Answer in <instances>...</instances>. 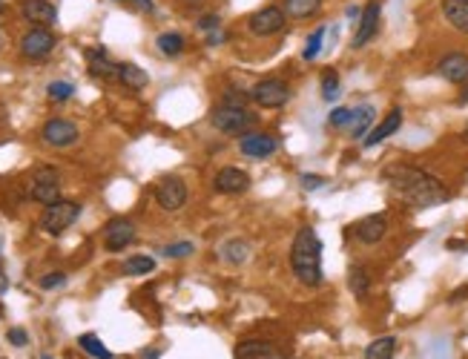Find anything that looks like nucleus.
Masks as SVG:
<instances>
[{"instance_id": "1", "label": "nucleus", "mask_w": 468, "mask_h": 359, "mask_svg": "<svg viewBox=\"0 0 468 359\" xmlns=\"http://www.w3.org/2000/svg\"><path fill=\"white\" fill-rule=\"evenodd\" d=\"M382 182L388 184V190L405 201L414 210H428V207H440L451 199L448 187L440 182L437 175H431L428 170L414 167V164H391L382 170Z\"/></svg>"}, {"instance_id": "2", "label": "nucleus", "mask_w": 468, "mask_h": 359, "mask_svg": "<svg viewBox=\"0 0 468 359\" xmlns=\"http://www.w3.org/2000/svg\"><path fill=\"white\" fill-rule=\"evenodd\" d=\"M290 271L305 288H319L325 279L322 271V239L313 228H302L290 245Z\"/></svg>"}, {"instance_id": "3", "label": "nucleus", "mask_w": 468, "mask_h": 359, "mask_svg": "<svg viewBox=\"0 0 468 359\" xmlns=\"http://www.w3.org/2000/svg\"><path fill=\"white\" fill-rule=\"evenodd\" d=\"M210 121L219 132H224V136H244V132H250L256 126V115L247 107H227V104L212 110Z\"/></svg>"}, {"instance_id": "4", "label": "nucleus", "mask_w": 468, "mask_h": 359, "mask_svg": "<svg viewBox=\"0 0 468 359\" xmlns=\"http://www.w3.org/2000/svg\"><path fill=\"white\" fill-rule=\"evenodd\" d=\"M78 216H80V204L78 201L58 199V201L47 204L44 216H40V228H44V233H49V236H61L64 230H69L72 224L78 221Z\"/></svg>"}, {"instance_id": "5", "label": "nucleus", "mask_w": 468, "mask_h": 359, "mask_svg": "<svg viewBox=\"0 0 468 359\" xmlns=\"http://www.w3.org/2000/svg\"><path fill=\"white\" fill-rule=\"evenodd\" d=\"M287 26V15L282 6H262L247 18V29L256 37H273Z\"/></svg>"}, {"instance_id": "6", "label": "nucleus", "mask_w": 468, "mask_h": 359, "mask_svg": "<svg viewBox=\"0 0 468 359\" xmlns=\"http://www.w3.org/2000/svg\"><path fill=\"white\" fill-rule=\"evenodd\" d=\"M250 98L256 101L262 110H279L290 101V86L279 78H265L250 89Z\"/></svg>"}, {"instance_id": "7", "label": "nucleus", "mask_w": 468, "mask_h": 359, "mask_svg": "<svg viewBox=\"0 0 468 359\" xmlns=\"http://www.w3.org/2000/svg\"><path fill=\"white\" fill-rule=\"evenodd\" d=\"M55 32L47 29V26H35L29 29L23 37H20V55L29 58V61H40V58H47L52 49H55Z\"/></svg>"}, {"instance_id": "8", "label": "nucleus", "mask_w": 468, "mask_h": 359, "mask_svg": "<svg viewBox=\"0 0 468 359\" xmlns=\"http://www.w3.org/2000/svg\"><path fill=\"white\" fill-rule=\"evenodd\" d=\"M29 196L40 204H52L61 199V178L52 167H37L32 172V184H29Z\"/></svg>"}, {"instance_id": "9", "label": "nucleus", "mask_w": 468, "mask_h": 359, "mask_svg": "<svg viewBox=\"0 0 468 359\" xmlns=\"http://www.w3.org/2000/svg\"><path fill=\"white\" fill-rule=\"evenodd\" d=\"M155 201L161 210L176 213L187 204V184L181 182L179 175H164L161 182L155 184Z\"/></svg>"}, {"instance_id": "10", "label": "nucleus", "mask_w": 468, "mask_h": 359, "mask_svg": "<svg viewBox=\"0 0 468 359\" xmlns=\"http://www.w3.org/2000/svg\"><path fill=\"white\" fill-rule=\"evenodd\" d=\"M379 23H382V6H379V0H371V4L362 9V15H359V26L354 32L351 47L354 49L368 47V43L376 37V32H379Z\"/></svg>"}, {"instance_id": "11", "label": "nucleus", "mask_w": 468, "mask_h": 359, "mask_svg": "<svg viewBox=\"0 0 468 359\" xmlns=\"http://www.w3.org/2000/svg\"><path fill=\"white\" fill-rule=\"evenodd\" d=\"M136 242V224L130 218H109L107 221V228H104V245L107 250H124V247H130Z\"/></svg>"}, {"instance_id": "12", "label": "nucleus", "mask_w": 468, "mask_h": 359, "mask_svg": "<svg viewBox=\"0 0 468 359\" xmlns=\"http://www.w3.org/2000/svg\"><path fill=\"white\" fill-rule=\"evenodd\" d=\"M40 139L49 147H69L78 141V126L66 118H52L44 124V129H40Z\"/></svg>"}, {"instance_id": "13", "label": "nucleus", "mask_w": 468, "mask_h": 359, "mask_svg": "<svg viewBox=\"0 0 468 359\" xmlns=\"http://www.w3.org/2000/svg\"><path fill=\"white\" fill-rule=\"evenodd\" d=\"M239 150L247 158H268L279 150V141L273 136H268V132H244L239 141Z\"/></svg>"}, {"instance_id": "14", "label": "nucleus", "mask_w": 468, "mask_h": 359, "mask_svg": "<svg viewBox=\"0 0 468 359\" xmlns=\"http://www.w3.org/2000/svg\"><path fill=\"white\" fill-rule=\"evenodd\" d=\"M385 233H388V216L385 213H371L354 228V236L362 245H376V242L385 239Z\"/></svg>"}, {"instance_id": "15", "label": "nucleus", "mask_w": 468, "mask_h": 359, "mask_svg": "<svg viewBox=\"0 0 468 359\" xmlns=\"http://www.w3.org/2000/svg\"><path fill=\"white\" fill-rule=\"evenodd\" d=\"M212 184H216V190L224 196H239L250 187V175L239 167H222L216 172V178H212Z\"/></svg>"}, {"instance_id": "16", "label": "nucleus", "mask_w": 468, "mask_h": 359, "mask_svg": "<svg viewBox=\"0 0 468 359\" xmlns=\"http://www.w3.org/2000/svg\"><path fill=\"white\" fill-rule=\"evenodd\" d=\"M437 75L448 83H465L468 81V55L465 52H448L437 64Z\"/></svg>"}, {"instance_id": "17", "label": "nucleus", "mask_w": 468, "mask_h": 359, "mask_svg": "<svg viewBox=\"0 0 468 359\" xmlns=\"http://www.w3.org/2000/svg\"><path fill=\"white\" fill-rule=\"evenodd\" d=\"M20 15L35 23V26H52L58 20V9L49 4V0H20Z\"/></svg>"}, {"instance_id": "18", "label": "nucleus", "mask_w": 468, "mask_h": 359, "mask_svg": "<svg viewBox=\"0 0 468 359\" xmlns=\"http://www.w3.org/2000/svg\"><path fill=\"white\" fill-rule=\"evenodd\" d=\"M400 126H402V110H400V107H394V110H391L385 118H382V121H379V124H376V126L368 132V139H365L362 144L371 150V147L382 144L385 139H391V136H394V132H397Z\"/></svg>"}, {"instance_id": "19", "label": "nucleus", "mask_w": 468, "mask_h": 359, "mask_svg": "<svg viewBox=\"0 0 468 359\" xmlns=\"http://www.w3.org/2000/svg\"><path fill=\"white\" fill-rule=\"evenodd\" d=\"M236 359H279V353L265 339H241L236 345Z\"/></svg>"}, {"instance_id": "20", "label": "nucleus", "mask_w": 468, "mask_h": 359, "mask_svg": "<svg viewBox=\"0 0 468 359\" xmlns=\"http://www.w3.org/2000/svg\"><path fill=\"white\" fill-rule=\"evenodd\" d=\"M443 18L451 29L468 35V0H443Z\"/></svg>"}, {"instance_id": "21", "label": "nucleus", "mask_w": 468, "mask_h": 359, "mask_svg": "<svg viewBox=\"0 0 468 359\" xmlns=\"http://www.w3.org/2000/svg\"><path fill=\"white\" fill-rule=\"evenodd\" d=\"M87 61H90V72L95 75V78H118V64H112L109 61V55H107V49H101V47H95V49H87Z\"/></svg>"}, {"instance_id": "22", "label": "nucleus", "mask_w": 468, "mask_h": 359, "mask_svg": "<svg viewBox=\"0 0 468 359\" xmlns=\"http://www.w3.org/2000/svg\"><path fill=\"white\" fill-rule=\"evenodd\" d=\"M282 9L290 20H305V18H313L322 9V0H284Z\"/></svg>"}, {"instance_id": "23", "label": "nucleus", "mask_w": 468, "mask_h": 359, "mask_svg": "<svg viewBox=\"0 0 468 359\" xmlns=\"http://www.w3.org/2000/svg\"><path fill=\"white\" fill-rule=\"evenodd\" d=\"M118 81L130 89H144L150 83V75L138 64H118Z\"/></svg>"}, {"instance_id": "24", "label": "nucleus", "mask_w": 468, "mask_h": 359, "mask_svg": "<svg viewBox=\"0 0 468 359\" xmlns=\"http://www.w3.org/2000/svg\"><path fill=\"white\" fill-rule=\"evenodd\" d=\"M373 118H376V110H373L371 104L356 107V110H354V121H351V136H354V139L368 136V129H371Z\"/></svg>"}, {"instance_id": "25", "label": "nucleus", "mask_w": 468, "mask_h": 359, "mask_svg": "<svg viewBox=\"0 0 468 359\" xmlns=\"http://www.w3.org/2000/svg\"><path fill=\"white\" fill-rule=\"evenodd\" d=\"M397 353V336H379L365 348V359H394Z\"/></svg>"}, {"instance_id": "26", "label": "nucleus", "mask_w": 468, "mask_h": 359, "mask_svg": "<svg viewBox=\"0 0 468 359\" xmlns=\"http://www.w3.org/2000/svg\"><path fill=\"white\" fill-rule=\"evenodd\" d=\"M222 259L230 264H244L250 259V245L244 239H230L222 245Z\"/></svg>"}, {"instance_id": "27", "label": "nucleus", "mask_w": 468, "mask_h": 359, "mask_svg": "<svg viewBox=\"0 0 468 359\" xmlns=\"http://www.w3.org/2000/svg\"><path fill=\"white\" fill-rule=\"evenodd\" d=\"M155 47H158V52H161V55H167V58H176V55H181V52H184V35H179V32H164V35H158Z\"/></svg>"}, {"instance_id": "28", "label": "nucleus", "mask_w": 468, "mask_h": 359, "mask_svg": "<svg viewBox=\"0 0 468 359\" xmlns=\"http://www.w3.org/2000/svg\"><path fill=\"white\" fill-rule=\"evenodd\" d=\"M348 288H351V293L354 296H368V290H371V276H368V271L365 267H359V264H354L351 271H348Z\"/></svg>"}, {"instance_id": "29", "label": "nucleus", "mask_w": 468, "mask_h": 359, "mask_svg": "<svg viewBox=\"0 0 468 359\" xmlns=\"http://www.w3.org/2000/svg\"><path fill=\"white\" fill-rule=\"evenodd\" d=\"M155 271V259L152 256H130L124 261V273L126 276H147Z\"/></svg>"}, {"instance_id": "30", "label": "nucleus", "mask_w": 468, "mask_h": 359, "mask_svg": "<svg viewBox=\"0 0 468 359\" xmlns=\"http://www.w3.org/2000/svg\"><path fill=\"white\" fill-rule=\"evenodd\" d=\"M78 345H80L83 351H87L90 356H95V359H112V353L104 348V342H101L95 334H83V336L78 339Z\"/></svg>"}, {"instance_id": "31", "label": "nucleus", "mask_w": 468, "mask_h": 359, "mask_svg": "<svg viewBox=\"0 0 468 359\" xmlns=\"http://www.w3.org/2000/svg\"><path fill=\"white\" fill-rule=\"evenodd\" d=\"M72 93H75V86H72L69 81H52V83L47 86V95H49V101H69V98H72Z\"/></svg>"}, {"instance_id": "32", "label": "nucleus", "mask_w": 468, "mask_h": 359, "mask_svg": "<svg viewBox=\"0 0 468 359\" xmlns=\"http://www.w3.org/2000/svg\"><path fill=\"white\" fill-rule=\"evenodd\" d=\"M322 43H325V26H319V29H316V32L308 37L302 58H305V61H313V58H319V52H322Z\"/></svg>"}, {"instance_id": "33", "label": "nucleus", "mask_w": 468, "mask_h": 359, "mask_svg": "<svg viewBox=\"0 0 468 359\" xmlns=\"http://www.w3.org/2000/svg\"><path fill=\"white\" fill-rule=\"evenodd\" d=\"M339 95V75L336 72H325L322 75V98L325 101H336Z\"/></svg>"}, {"instance_id": "34", "label": "nucleus", "mask_w": 468, "mask_h": 359, "mask_svg": "<svg viewBox=\"0 0 468 359\" xmlns=\"http://www.w3.org/2000/svg\"><path fill=\"white\" fill-rule=\"evenodd\" d=\"M161 253H164L167 259H184V256L196 253V245H193V242H176V245H167Z\"/></svg>"}, {"instance_id": "35", "label": "nucleus", "mask_w": 468, "mask_h": 359, "mask_svg": "<svg viewBox=\"0 0 468 359\" xmlns=\"http://www.w3.org/2000/svg\"><path fill=\"white\" fill-rule=\"evenodd\" d=\"M330 126H336V129H342V126H351V121H354V110H348V107H336L333 112H330Z\"/></svg>"}, {"instance_id": "36", "label": "nucleus", "mask_w": 468, "mask_h": 359, "mask_svg": "<svg viewBox=\"0 0 468 359\" xmlns=\"http://www.w3.org/2000/svg\"><path fill=\"white\" fill-rule=\"evenodd\" d=\"M247 101H253V98H250V93H244V89H227V95H224L222 104H227V107H247Z\"/></svg>"}, {"instance_id": "37", "label": "nucleus", "mask_w": 468, "mask_h": 359, "mask_svg": "<svg viewBox=\"0 0 468 359\" xmlns=\"http://www.w3.org/2000/svg\"><path fill=\"white\" fill-rule=\"evenodd\" d=\"M64 285H66V273H61V271H52L47 276H40V288H44V290H55V288H64Z\"/></svg>"}, {"instance_id": "38", "label": "nucleus", "mask_w": 468, "mask_h": 359, "mask_svg": "<svg viewBox=\"0 0 468 359\" xmlns=\"http://www.w3.org/2000/svg\"><path fill=\"white\" fill-rule=\"evenodd\" d=\"M198 29H201L204 35L219 32V29H222V18H219V15H204V18H198Z\"/></svg>"}, {"instance_id": "39", "label": "nucleus", "mask_w": 468, "mask_h": 359, "mask_svg": "<svg viewBox=\"0 0 468 359\" xmlns=\"http://www.w3.org/2000/svg\"><path fill=\"white\" fill-rule=\"evenodd\" d=\"M328 184V178L325 175H313V172H302V187L305 190H319Z\"/></svg>"}, {"instance_id": "40", "label": "nucleus", "mask_w": 468, "mask_h": 359, "mask_svg": "<svg viewBox=\"0 0 468 359\" xmlns=\"http://www.w3.org/2000/svg\"><path fill=\"white\" fill-rule=\"evenodd\" d=\"M115 4H126V6L138 9V12H152V9H155L152 0H115Z\"/></svg>"}, {"instance_id": "41", "label": "nucleus", "mask_w": 468, "mask_h": 359, "mask_svg": "<svg viewBox=\"0 0 468 359\" xmlns=\"http://www.w3.org/2000/svg\"><path fill=\"white\" fill-rule=\"evenodd\" d=\"M9 342H12V345H18V348H23V345L29 342V336H26V331H23V328H9Z\"/></svg>"}, {"instance_id": "42", "label": "nucleus", "mask_w": 468, "mask_h": 359, "mask_svg": "<svg viewBox=\"0 0 468 359\" xmlns=\"http://www.w3.org/2000/svg\"><path fill=\"white\" fill-rule=\"evenodd\" d=\"M465 296H468V285H462V288H457V290H454V293H451V296H448V302H462V299H465Z\"/></svg>"}, {"instance_id": "43", "label": "nucleus", "mask_w": 468, "mask_h": 359, "mask_svg": "<svg viewBox=\"0 0 468 359\" xmlns=\"http://www.w3.org/2000/svg\"><path fill=\"white\" fill-rule=\"evenodd\" d=\"M6 288H9V276H6L4 261H0V293H6Z\"/></svg>"}, {"instance_id": "44", "label": "nucleus", "mask_w": 468, "mask_h": 359, "mask_svg": "<svg viewBox=\"0 0 468 359\" xmlns=\"http://www.w3.org/2000/svg\"><path fill=\"white\" fill-rule=\"evenodd\" d=\"M144 359H158V353L155 351H144Z\"/></svg>"}, {"instance_id": "45", "label": "nucleus", "mask_w": 468, "mask_h": 359, "mask_svg": "<svg viewBox=\"0 0 468 359\" xmlns=\"http://www.w3.org/2000/svg\"><path fill=\"white\" fill-rule=\"evenodd\" d=\"M462 104H468V89H465V95H462Z\"/></svg>"}, {"instance_id": "46", "label": "nucleus", "mask_w": 468, "mask_h": 359, "mask_svg": "<svg viewBox=\"0 0 468 359\" xmlns=\"http://www.w3.org/2000/svg\"><path fill=\"white\" fill-rule=\"evenodd\" d=\"M40 359H55V356H49V353H44V356H40Z\"/></svg>"}, {"instance_id": "47", "label": "nucleus", "mask_w": 468, "mask_h": 359, "mask_svg": "<svg viewBox=\"0 0 468 359\" xmlns=\"http://www.w3.org/2000/svg\"><path fill=\"white\" fill-rule=\"evenodd\" d=\"M0 15H4V0H0Z\"/></svg>"}, {"instance_id": "48", "label": "nucleus", "mask_w": 468, "mask_h": 359, "mask_svg": "<svg viewBox=\"0 0 468 359\" xmlns=\"http://www.w3.org/2000/svg\"><path fill=\"white\" fill-rule=\"evenodd\" d=\"M465 139H468V126H465Z\"/></svg>"}]
</instances>
